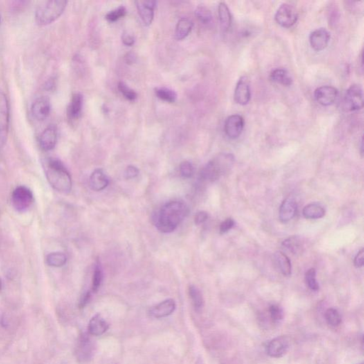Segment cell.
I'll list each match as a JSON object with an SVG mask.
<instances>
[{
    "label": "cell",
    "mask_w": 364,
    "mask_h": 364,
    "mask_svg": "<svg viewBox=\"0 0 364 364\" xmlns=\"http://www.w3.org/2000/svg\"><path fill=\"white\" fill-rule=\"evenodd\" d=\"M361 364H363V363H361Z\"/></svg>",
    "instance_id": "48"
},
{
    "label": "cell",
    "mask_w": 364,
    "mask_h": 364,
    "mask_svg": "<svg viewBox=\"0 0 364 364\" xmlns=\"http://www.w3.org/2000/svg\"><path fill=\"white\" fill-rule=\"evenodd\" d=\"M330 39V34L326 29H317L309 35V44L315 51H321L327 47Z\"/></svg>",
    "instance_id": "13"
},
{
    "label": "cell",
    "mask_w": 364,
    "mask_h": 364,
    "mask_svg": "<svg viewBox=\"0 0 364 364\" xmlns=\"http://www.w3.org/2000/svg\"><path fill=\"white\" fill-rule=\"evenodd\" d=\"M126 14H127V10L125 7L120 6L108 12L106 14V18L110 22H115V21L125 17Z\"/></svg>",
    "instance_id": "36"
},
{
    "label": "cell",
    "mask_w": 364,
    "mask_h": 364,
    "mask_svg": "<svg viewBox=\"0 0 364 364\" xmlns=\"http://www.w3.org/2000/svg\"><path fill=\"white\" fill-rule=\"evenodd\" d=\"M155 94L158 98L167 102H174L176 101L177 95L175 92L169 88L162 87L155 89Z\"/></svg>",
    "instance_id": "31"
},
{
    "label": "cell",
    "mask_w": 364,
    "mask_h": 364,
    "mask_svg": "<svg viewBox=\"0 0 364 364\" xmlns=\"http://www.w3.org/2000/svg\"><path fill=\"white\" fill-rule=\"evenodd\" d=\"M270 318L274 322H280L283 320L284 313L282 308L277 304H273L269 308Z\"/></svg>",
    "instance_id": "38"
},
{
    "label": "cell",
    "mask_w": 364,
    "mask_h": 364,
    "mask_svg": "<svg viewBox=\"0 0 364 364\" xmlns=\"http://www.w3.org/2000/svg\"><path fill=\"white\" fill-rule=\"evenodd\" d=\"M94 344L86 335L81 336L77 347V357L81 361H88L94 354Z\"/></svg>",
    "instance_id": "18"
},
{
    "label": "cell",
    "mask_w": 364,
    "mask_h": 364,
    "mask_svg": "<svg viewBox=\"0 0 364 364\" xmlns=\"http://www.w3.org/2000/svg\"><path fill=\"white\" fill-rule=\"evenodd\" d=\"M316 275V270L315 268L308 270L305 274L306 283H307L308 288L313 291H317L320 289V285L317 282Z\"/></svg>",
    "instance_id": "34"
},
{
    "label": "cell",
    "mask_w": 364,
    "mask_h": 364,
    "mask_svg": "<svg viewBox=\"0 0 364 364\" xmlns=\"http://www.w3.org/2000/svg\"><path fill=\"white\" fill-rule=\"evenodd\" d=\"M139 174V169L135 166L131 165L126 168L125 177L127 179H134Z\"/></svg>",
    "instance_id": "41"
},
{
    "label": "cell",
    "mask_w": 364,
    "mask_h": 364,
    "mask_svg": "<svg viewBox=\"0 0 364 364\" xmlns=\"http://www.w3.org/2000/svg\"><path fill=\"white\" fill-rule=\"evenodd\" d=\"M34 202L33 193L30 189L20 186L14 189L12 195V203L14 208L19 212H24Z\"/></svg>",
    "instance_id": "5"
},
{
    "label": "cell",
    "mask_w": 364,
    "mask_h": 364,
    "mask_svg": "<svg viewBox=\"0 0 364 364\" xmlns=\"http://www.w3.org/2000/svg\"><path fill=\"white\" fill-rule=\"evenodd\" d=\"M90 298H91V292L88 291L81 297L80 303H79V307L81 308L84 307L86 305V304L89 302Z\"/></svg>",
    "instance_id": "46"
},
{
    "label": "cell",
    "mask_w": 364,
    "mask_h": 364,
    "mask_svg": "<svg viewBox=\"0 0 364 364\" xmlns=\"http://www.w3.org/2000/svg\"><path fill=\"white\" fill-rule=\"evenodd\" d=\"M282 246L293 254H298L302 253L304 249V243L301 238L298 236H293L288 238L282 243Z\"/></svg>",
    "instance_id": "28"
},
{
    "label": "cell",
    "mask_w": 364,
    "mask_h": 364,
    "mask_svg": "<svg viewBox=\"0 0 364 364\" xmlns=\"http://www.w3.org/2000/svg\"><path fill=\"white\" fill-rule=\"evenodd\" d=\"M251 98V91L249 81L246 76L240 78L236 84L234 91V100L236 103L241 106H246L250 102Z\"/></svg>",
    "instance_id": "11"
},
{
    "label": "cell",
    "mask_w": 364,
    "mask_h": 364,
    "mask_svg": "<svg viewBox=\"0 0 364 364\" xmlns=\"http://www.w3.org/2000/svg\"><path fill=\"white\" fill-rule=\"evenodd\" d=\"M57 129L54 125L48 126L42 132L39 138V145L44 151H51L57 142Z\"/></svg>",
    "instance_id": "16"
},
{
    "label": "cell",
    "mask_w": 364,
    "mask_h": 364,
    "mask_svg": "<svg viewBox=\"0 0 364 364\" xmlns=\"http://www.w3.org/2000/svg\"><path fill=\"white\" fill-rule=\"evenodd\" d=\"M220 26L223 32L229 30L232 24V15L228 5L225 3H220L218 7Z\"/></svg>",
    "instance_id": "23"
},
{
    "label": "cell",
    "mask_w": 364,
    "mask_h": 364,
    "mask_svg": "<svg viewBox=\"0 0 364 364\" xmlns=\"http://www.w3.org/2000/svg\"><path fill=\"white\" fill-rule=\"evenodd\" d=\"M195 15L198 20L204 25L212 24L213 15L209 9L205 6H199L195 11Z\"/></svg>",
    "instance_id": "32"
},
{
    "label": "cell",
    "mask_w": 364,
    "mask_h": 364,
    "mask_svg": "<svg viewBox=\"0 0 364 364\" xmlns=\"http://www.w3.org/2000/svg\"><path fill=\"white\" fill-rule=\"evenodd\" d=\"M325 214V209L318 203H309L302 211L304 217L307 219H322Z\"/></svg>",
    "instance_id": "26"
},
{
    "label": "cell",
    "mask_w": 364,
    "mask_h": 364,
    "mask_svg": "<svg viewBox=\"0 0 364 364\" xmlns=\"http://www.w3.org/2000/svg\"><path fill=\"white\" fill-rule=\"evenodd\" d=\"M324 317H325V320L328 324H329L331 327H338L342 323V316L337 309H334V308L328 309L326 311Z\"/></svg>",
    "instance_id": "33"
},
{
    "label": "cell",
    "mask_w": 364,
    "mask_h": 364,
    "mask_svg": "<svg viewBox=\"0 0 364 364\" xmlns=\"http://www.w3.org/2000/svg\"><path fill=\"white\" fill-rule=\"evenodd\" d=\"M297 203L293 198H288L281 204L279 218L282 223L291 221L297 213Z\"/></svg>",
    "instance_id": "20"
},
{
    "label": "cell",
    "mask_w": 364,
    "mask_h": 364,
    "mask_svg": "<svg viewBox=\"0 0 364 364\" xmlns=\"http://www.w3.org/2000/svg\"><path fill=\"white\" fill-rule=\"evenodd\" d=\"M275 19L280 26L284 28H290L297 22L298 14L291 5L284 3L277 9L275 14Z\"/></svg>",
    "instance_id": "8"
},
{
    "label": "cell",
    "mask_w": 364,
    "mask_h": 364,
    "mask_svg": "<svg viewBox=\"0 0 364 364\" xmlns=\"http://www.w3.org/2000/svg\"><path fill=\"white\" fill-rule=\"evenodd\" d=\"M51 106L49 99L46 97L37 98L32 104V112L34 118L39 121L46 120L51 113Z\"/></svg>",
    "instance_id": "15"
},
{
    "label": "cell",
    "mask_w": 364,
    "mask_h": 364,
    "mask_svg": "<svg viewBox=\"0 0 364 364\" xmlns=\"http://www.w3.org/2000/svg\"><path fill=\"white\" fill-rule=\"evenodd\" d=\"M234 225H235V221L230 218H228L221 223L220 226V232L221 233H226L233 228Z\"/></svg>",
    "instance_id": "40"
},
{
    "label": "cell",
    "mask_w": 364,
    "mask_h": 364,
    "mask_svg": "<svg viewBox=\"0 0 364 364\" xmlns=\"http://www.w3.org/2000/svg\"><path fill=\"white\" fill-rule=\"evenodd\" d=\"M179 172L184 178L192 177L194 172V167H193L192 163L189 162L185 161L181 162L179 167Z\"/></svg>",
    "instance_id": "39"
},
{
    "label": "cell",
    "mask_w": 364,
    "mask_h": 364,
    "mask_svg": "<svg viewBox=\"0 0 364 364\" xmlns=\"http://www.w3.org/2000/svg\"><path fill=\"white\" fill-rule=\"evenodd\" d=\"M244 119L240 115H230L225 122L224 131L228 138L236 140L242 134L244 128Z\"/></svg>",
    "instance_id": "9"
},
{
    "label": "cell",
    "mask_w": 364,
    "mask_h": 364,
    "mask_svg": "<svg viewBox=\"0 0 364 364\" xmlns=\"http://www.w3.org/2000/svg\"><path fill=\"white\" fill-rule=\"evenodd\" d=\"M139 15L141 18L145 26L152 24L154 16V9L157 3L155 1H137L135 2Z\"/></svg>",
    "instance_id": "14"
},
{
    "label": "cell",
    "mask_w": 364,
    "mask_h": 364,
    "mask_svg": "<svg viewBox=\"0 0 364 364\" xmlns=\"http://www.w3.org/2000/svg\"><path fill=\"white\" fill-rule=\"evenodd\" d=\"M2 290V280L1 279H0V292H1Z\"/></svg>",
    "instance_id": "47"
},
{
    "label": "cell",
    "mask_w": 364,
    "mask_h": 364,
    "mask_svg": "<svg viewBox=\"0 0 364 364\" xmlns=\"http://www.w3.org/2000/svg\"><path fill=\"white\" fill-rule=\"evenodd\" d=\"M275 264L284 276H290L292 273V264L289 257L282 252H276L274 255Z\"/></svg>",
    "instance_id": "24"
},
{
    "label": "cell",
    "mask_w": 364,
    "mask_h": 364,
    "mask_svg": "<svg viewBox=\"0 0 364 364\" xmlns=\"http://www.w3.org/2000/svg\"><path fill=\"white\" fill-rule=\"evenodd\" d=\"M189 297H190L191 300H192L193 305H194L196 310H201L203 307L204 301H203L202 294H201V291L199 290V288H196V287L194 285L189 286Z\"/></svg>",
    "instance_id": "29"
},
{
    "label": "cell",
    "mask_w": 364,
    "mask_h": 364,
    "mask_svg": "<svg viewBox=\"0 0 364 364\" xmlns=\"http://www.w3.org/2000/svg\"><path fill=\"white\" fill-rule=\"evenodd\" d=\"M176 309V303L172 299H167L149 309V315L154 318L160 319L172 315Z\"/></svg>",
    "instance_id": "17"
},
{
    "label": "cell",
    "mask_w": 364,
    "mask_h": 364,
    "mask_svg": "<svg viewBox=\"0 0 364 364\" xmlns=\"http://www.w3.org/2000/svg\"><path fill=\"white\" fill-rule=\"evenodd\" d=\"M235 158L230 153H222L212 159L202 169L201 176L208 181H215L233 167Z\"/></svg>",
    "instance_id": "3"
},
{
    "label": "cell",
    "mask_w": 364,
    "mask_h": 364,
    "mask_svg": "<svg viewBox=\"0 0 364 364\" xmlns=\"http://www.w3.org/2000/svg\"><path fill=\"white\" fill-rule=\"evenodd\" d=\"M290 348V341L286 336H278L270 341L267 345V354L270 357L280 358L288 352Z\"/></svg>",
    "instance_id": "10"
},
{
    "label": "cell",
    "mask_w": 364,
    "mask_h": 364,
    "mask_svg": "<svg viewBox=\"0 0 364 364\" xmlns=\"http://www.w3.org/2000/svg\"><path fill=\"white\" fill-rule=\"evenodd\" d=\"M188 213V207L183 201H169L159 211L154 218V223L162 233H172L184 221Z\"/></svg>",
    "instance_id": "1"
},
{
    "label": "cell",
    "mask_w": 364,
    "mask_h": 364,
    "mask_svg": "<svg viewBox=\"0 0 364 364\" xmlns=\"http://www.w3.org/2000/svg\"><path fill=\"white\" fill-rule=\"evenodd\" d=\"M10 127V106L6 95L0 91V147L7 141Z\"/></svg>",
    "instance_id": "7"
},
{
    "label": "cell",
    "mask_w": 364,
    "mask_h": 364,
    "mask_svg": "<svg viewBox=\"0 0 364 364\" xmlns=\"http://www.w3.org/2000/svg\"><path fill=\"white\" fill-rule=\"evenodd\" d=\"M364 263V251L361 249L357 253L354 258V265L356 268H359L363 266Z\"/></svg>",
    "instance_id": "44"
},
{
    "label": "cell",
    "mask_w": 364,
    "mask_h": 364,
    "mask_svg": "<svg viewBox=\"0 0 364 364\" xmlns=\"http://www.w3.org/2000/svg\"><path fill=\"white\" fill-rule=\"evenodd\" d=\"M270 80L277 84L283 86H290L293 83V79L289 72L284 68H276L271 72L270 75Z\"/></svg>",
    "instance_id": "25"
},
{
    "label": "cell",
    "mask_w": 364,
    "mask_h": 364,
    "mask_svg": "<svg viewBox=\"0 0 364 364\" xmlns=\"http://www.w3.org/2000/svg\"><path fill=\"white\" fill-rule=\"evenodd\" d=\"M46 263L49 266L59 268L64 266L67 262V257L61 252H55L48 254L46 258Z\"/></svg>",
    "instance_id": "30"
},
{
    "label": "cell",
    "mask_w": 364,
    "mask_h": 364,
    "mask_svg": "<svg viewBox=\"0 0 364 364\" xmlns=\"http://www.w3.org/2000/svg\"><path fill=\"white\" fill-rule=\"evenodd\" d=\"M109 329V324L100 314H96L92 317L88 324V330L93 336H101Z\"/></svg>",
    "instance_id": "19"
},
{
    "label": "cell",
    "mask_w": 364,
    "mask_h": 364,
    "mask_svg": "<svg viewBox=\"0 0 364 364\" xmlns=\"http://www.w3.org/2000/svg\"><path fill=\"white\" fill-rule=\"evenodd\" d=\"M208 218L209 215L206 212H200L196 214L195 217H194V222L196 225H201L206 222Z\"/></svg>",
    "instance_id": "42"
},
{
    "label": "cell",
    "mask_w": 364,
    "mask_h": 364,
    "mask_svg": "<svg viewBox=\"0 0 364 364\" xmlns=\"http://www.w3.org/2000/svg\"><path fill=\"white\" fill-rule=\"evenodd\" d=\"M68 2L64 0H51L45 2L36 11V21L41 26L51 24L64 13Z\"/></svg>",
    "instance_id": "4"
},
{
    "label": "cell",
    "mask_w": 364,
    "mask_h": 364,
    "mask_svg": "<svg viewBox=\"0 0 364 364\" xmlns=\"http://www.w3.org/2000/svg\"><path fill=\"white\" fill-rule=\"evenodd\" d=\"M124 59H125L126 64L132 65L136 62L137 55L134 52H129V53L126 54Z\"/></svg>",
    "instance_id": "45"
},
{
    "label": "cell",
    "mask_w": 364,
    "mask_h": 364,
    "mask_svg": "<svg viewBox=\"0 0 364 364\" xmlns=\"http://www.w3.org/2000/svg\"><path fill=\"white\" fill-rule=\"evenodd\" d=\"M118 89L127 100H131V101H134V100H136L137 98H138V94H137L136 92L131 89V88L124 82L119 83Z\"/></svg>",
    "instance_id": "37"
},
{
    "label": "cell",
    "mask_w": 364,
    "mask_h": 364,
    "mask_svg": "<svg viewBox=\"0 0 364 364\" xmlns=\"http://www.w3.org/2000/svg\"><path fill=\"white\" fill-rule=\"evenodd\" d=\"M44 168L48 183L55 190L61 193L70 192L72 188L71 174L60 160L46 159Z\"/></svg>",
    "instance_id": "2"
},
{
    "label": "cell",
    "mask_w": 364,
    "mask_h": 364,
    "mask_svg": "<svg viewBox=\"0 0 364 364\" xmlns=\"http://www.w3.org/2000/svg\"><path fill=\"white\" fill-rule=\"evenodd\" d=\"M338 95V90L330 86H321L315 91V100L319 104L323 106H329L334 104Z\"/></svg>",
    "instance_id": "12"
},
{
    "label": "cell",
    "mask_w": 364,
    "mask_h": 364,
    "mask_svg": "<svg viewBox=\"0 0 364 364\" xmlns=\"http://www.w3.org/2000/svg\"><path fill=\"white\" fill-rule=\"evenodd\" d=\"M344 104L349 111H356L363 108V89L361 86L354 84L349 88L344 96Z\"/></svg>",
    "instance_id": "6"
},
{
    "label": "cell",
    "mask_w": 364,
    "mask_h": 364,
    "mask_svg": "<svg viewBox=\"0 0 364 364\" xmlns=\"http://www.w3.org/2000/svg\"><path fill=\"white\" fill-rule=\"evenodd\" d=\"M89 185L92 190L100 192L109 185V180L101 169H96L92 173L89 179Z\"/></svg>",
    "instance_id": "21"
},
{
    "label": "cell",
    "mask_w": 364,
    "mask_h": 364,
    "mask_svg": "<svg viewBox=\"0 0 364 364\" xmlns=\"http://www.w3.org/2000/svg\"><path fill=\"white\" fill-rule=\"evenodd\" d=\"M122 41L125 46H132L135 44V39L134 36L129 34V33H123L122 36Z\"/></svg>",
    "instance_id": "43"
},
{
    "label": "cell",
    "mask_w": 364,
    "mask_h": 364,
    "mask_svg": "<svg viewBox=\"0 0 364 364\" xmlns=\"http://www.w3.org/2000/svg\"><path fill=\"white\" fill-rule=\"evenodd\" d=\"M102 281V271L100 263H98L95 267L94 273H93V280H92V290L94 293L98 291Z\"/></svg>",
    "instance_id": "35"
},
{
    "label": "cell",
    "mask_w": 364,
    "mask_h": 364,
    "mask_svg": "<svg viewBox=\"0 0 364 364\" xmlns=\"http://www.w3.org/2000/svg\"><path fill=\"white\" fill-rule=\"evenodd\" d=\"M193 22L188 18L183 17L180 19L176 24L175 37L177 40H183L192 32Z\"/></svg>",
    "instance_id": "27"
},
{
    "label": "cell",
    "mask_w": 364,
    "mask_h": 364,
    "mask_svg": "<svg viewBox=\"0 0 364 364\" xmlns=\"http://www.w3.org/2000/svg\"><path fill=\"white\" fill-rule=\"evenodd\" d=\"M84 97L81 93H75L72 97L71 102L68 107L67 114L68 118L75 120L81 116L82 113Z\"/></svg>",
    "instance_id": "22"
}]
</instances>
